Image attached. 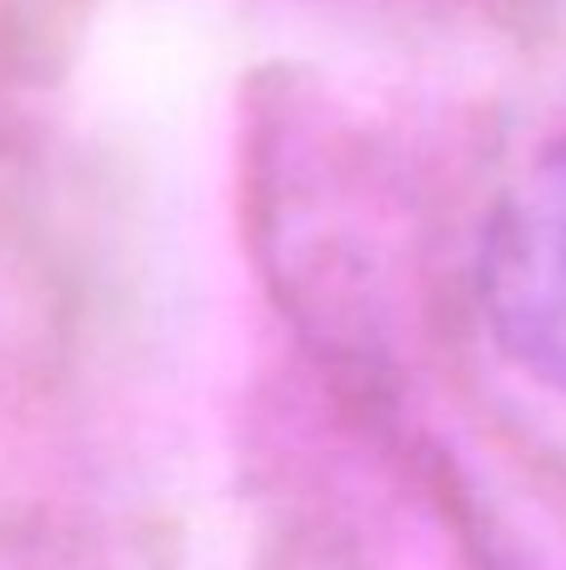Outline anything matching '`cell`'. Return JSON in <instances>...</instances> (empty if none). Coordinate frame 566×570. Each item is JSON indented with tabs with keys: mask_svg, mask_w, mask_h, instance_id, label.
<instances>
[{
	"mask_svg": "<svg viewBox=\"0 0 566 570\" xmlns=\"http://www.w3.org/2000/svg\"><path fill=\"white\" fill-rule=\"evenodd\" d=\"M477 281L501 351L566 391V140L541 150L497 200Z\"/></svg>",
	"mask_w": 566,
	"mask_h": 570,
	"instance_id": "6da1fadb",
	"label": "cell"
}]
</instances>
